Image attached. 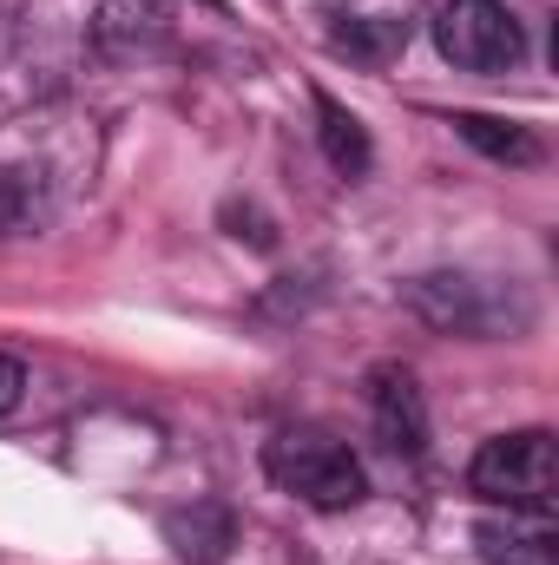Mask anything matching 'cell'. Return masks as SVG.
<instances>
[{
  "mask_svg": "<svg viewBox=\"0 0 559 565\" xmlns=\"http://www.w3.org/2000/svg\"><path fill=\"white\" fill-rule=\"evenodd\" d=\"M481 553H487V565H553V540L514 533V526H481Z\"/></svg>",
  "mask_w": 559,
  "mask_h": 565,
  "instance_id": "ba28073f",
  "label": "cell"
},
{
  "mask_svg": "<svg viewBox=\"0 0 559 565\" xmlns=\"http://www.w3.org/2000/svg\"><path fill=\"white\" fill-rule=\"evenodd\" d=\"M264 473L277 480L283 493H296V500H309L323 513H342V507H356L369 493L362 460L336 434H323V427H283L277 440L264 447Z\"/></svg>",
  "mask_w": 559,
  "mask_h": 565,
  "instance_id": "6da1fadb",
  "label": "cell"
},
{
  "mask_svg": "<svg viewBox=\"0 0 559 565\" xmlns=\"http://www.w3.org/2000/svg\"><path fill=\"white\" fill-rule=\"evenodd\" d=\"M454 132L474 145V151H487V158H514V164H534L540 158V145L527 126H514V119H487V113H461L454 119Z\"/></svg>",
  "mask_w": 559,
  "mask_h": 565,
  "instance_id": "52a82bcc",
  "label": "cell"
},
{
  "mask_svg": "<svg viewBox=\"0 0 559 565\" xmlns=\"http://www.w3.org/2000/svg\"><path fill=\"white\" fill-rule=\"evenodd\" d=\"M316 139H323V158L342 171V178H356V171H369V132H362V119L349 113V106H336L329 93H316Z\"/></svg>",
  "mask_w": 559,
  "mask_h": 565,
  "instance_id": "8992f818",
  "label": "cell"
},
{
  "mask_svg": "<svg viewBox=\"0 0 559 565\" xmlns=\"http://www.w3.org/2000/svg\"><path fill=\"white\" fill-rule=\"evenodd\" d=\"M434 46L461 73H514L527 53V33H520L514 7H500V0H447L434 13Z\"/></svg>",
  "mask_w": 559,
  "mask_h": 565,
  "instance_id": "3957f363",
  "label": "cell"
},
{
  "mask_svg": "<svg viewBox=\"0 0 559 565\" xmlns=\"http://www.w3.org/2000/svg\"><path fill=\"white\" fill-rule=\"evenodd\" d=\"M20 395H27V369H20L13 355H0V415H13Z\"/></svg>",
  "mask_w": 559,
  "mask_h": 565,
  "instance_id": "30bf717a",
  "label": "cell"
},
{
  "mask_svg": "<svg viewBox=\"0 0 559 565\" xmlns=\"http://www.w3.org/2000/svg\"><path fill=\"white\" fill-rule=\"evenodd\" d=\"M336 46L356 53V60H382V53L409 46V26H402V20H356L349 33H336Z\"/></svg>",
  "mask_w": 559,
  "mask_h": 565,
  "instance_id": "9c48e42d",
  "label": "cell"
},
{
  "mask_svg": "<svg viewBox=\"0 0 559 565\" xmlns=\"http://www.w3.org/2000/svg\"><path fill=\"white\" fill-rule=\"evenodd\" d=\"M211 7H218V0H211Z\"/></svg>",
  "mask_w": 559,
  "mask_h": 565,
  "instance_id": "8fae6325",
  "label": "cell"
},
{
  "mask_svg": "<svg viewBox=\"0 0 559 565\" xmlns=\"http://www.w3.org/2000/svg\"><path fill=\"white\" fill-rule=\"evenodd\" d=\"M369 415H376V434L389 454H409L415 460L428 447V402H421L415 375L402 362H376L369 369Z\"/></svg>",
  "mask_w": 559,
  "mask_h": 565,
  "instance_id": "277c9868",
  "label": "cell"
},
{
  "mask_svg": "<svg viewBox=\"0 0 559 565\" xmlns=\"http://www.w3.org/2000/svg\"><path fill=\"white\" fill-rule=\"evenodd\" d=\"M165 540L178 546L184 565H224V553L238 546V520H231V507L198 500L191 513H171V520H165Z\"/></svg>",
  "mask_w": 559,
  "mask_h": 565,
  "instance_id": "5b68a950",
  "label": "cell"
},
{
  "mask_svg": "<svg viewBox=\"0 0 559 565\" xmlns=\"http://www.w3.org/2000/svg\"><path fill=\"white\" fill-rule=\"evenodd\" d=\"M553 480H559V460H553V434L547 427H514V434H494L481 440L474 467H467V487L507 513H534L547 520L553 513Z\"/></svg>",
  "mask_w": 559,
  "mask_h": 565,
  "instance_id": "7a4b0ae2",
  "label": "cell"
}]
</instances>
